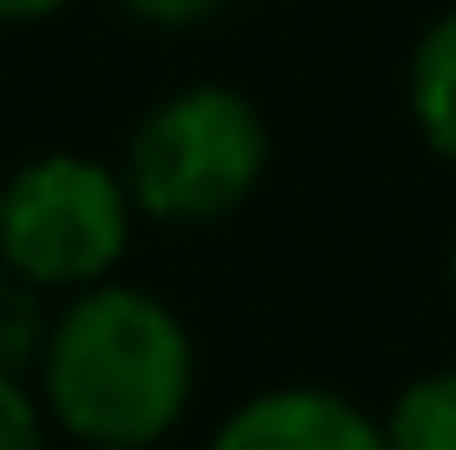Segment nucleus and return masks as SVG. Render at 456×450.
Wrapping results in <instances>:
<instances>
[{
  "instance_id": "1",
  "label": "nucleus",
  "mask_w": 456,
  "mask_h": 450,
  "mask_svg": "<svg viewBox=\"0 0 456 450\" xmlns=\"http://www.w3.org/2000/svg\"><path fill=\"white\" fill-rule=\"evenodd\" d=\"M27 378L46 424L80 450H159L192 417L199 345L172 299L100 278L46 312Z\"/></svg>"
},
{
  "instance_id": "2",
  "label": "nucleus",
  "mask_w": 456,
  "mask_h": 450,
  "mask_svg": "<svg viewBox=\"0 0 456 450\" xmlns=\"http://www.w3.org/2000/svg\"><path fill=\"white\" fill-rule=\"evenodd\" d=\"M272 173V127L258 100L225 80H185L139 113L119 179L133 212L166 232H199L251 206Z\"/></svg>"
},
{
  "instance_id": "3",
  "label": "nucleus",
  "mask_w": 456,
  "mask_h": 450,
  "mask_svg": "<svg viewBox=\"0 0 456 450\" xmlns=\"http://www.w3.org/2000/svg\"><path fill=\"white\" fill-rule=\"evenodd\" d=\"M133 192L93 152H34L0 179V272L67 299L113 278L133 252Z\"/></svg>"
},
{
  "instance_id": "4",
  "label": "nucleus",
  "mask_w": 456,
  "mask_h": 450,
  "mask_svg": "<svg viewBox=\"0 0 456 450\" xmlns=\"http://www.w3.org/2000/svg\"><path fill=\"white\" fill-rule=\"evenodd\" d=\"M206 450H384V424L338 384H265L218 417Z\"/></svg>"
},
{
  "instance_id": "5",
  "label": "nucleus",
  "mask_w": 456,
  "mask_h": 450,
  "mask_svg": "<svg viewBox=\"0 0 456 450\" xmlns=\"http://www.w3.org/2000/svg\"><path fill=\"white\" fill-rule=\"evenodd\" d=\"M403 106H411L417 139L456 173V7H444L411 46L403 67Z\"/></svg>"
},
{
  "instance_id": "6",
  "label": "nucleus",
  "mask_w": 456,
  "mask_h": 450,
  "mask_svg": "<svg viewBox=\"0 0 456 450\" xmlns=\"http://www.w3.org/2000/svg\"><path fill=\"white\" fill-rule=\"evenodd\" d=\"M377 424H384V450H456V364L411 378Z\"/></svg>"
},
{
  "instance_id": "7",
  "label": "nucleus",
  "mask_w": 456,
  "mask_h": 450,
  "mask_svg": "<svg viewBox=\"0 0 456 450\" xmlns=\"http://www.w3.org/2000/svg\"><path fill=\"white\" fill-rule=\"evenodd\" d=\"M40 338H46V291L20 285L13 272H0V364L34 371Z\"/></svg>"
},
{
  "instance_id": "8",
  "label": "nucleus",
  "mask_w": 456,
  "mask_h": 450,
  "mask_svg": "<svg viewBox=\"0 0 456 450\" xmlns=\"http://www.w3.org/2000/svg\"><path fill=\"white\" fill-rule=\"evenodd\" d=\"M46 438H53V424L34 397V378L0 364V450H46Z\"/></svg>"
},
{
  "instance_id": "9",
  "label": "nucleus",
  "mask_w": 456,
  "mask_h": 450,
  "mask_svg": "<svg viewBox=\"0 0 456 450\" xmlns=\"http://www.w3.org/2000/svg\"><path fill=\"white\" fill-rule=\"evenodd\" d=\"M126 20L139 27H159V34H185V27H206L225 0H113Z\"/></svg>"
},
{
  "instance_id": "10",
  "label": "nucleus",
  "mask_w": 456,
  "mask_h": 450,
  "mask_svg": "<svg viewBox=\"0 0 456 450\" xmlns=\"http://www.w3.org/2000/svg\"><path fill=\"white\" fill-rule=\"evenodd\" d=\"M73 0H0V27H46L60 20Z\"/></svg>"
},
{
  "instance_id": "11",
  "label": "nucleus",
  "mask_w": 456,
  "mask_h": 450,
  "mask_svg": "<svg viewBox=\"0 0 456 450\" xmlns=\"http://www.w3.org/2000/svg\"><path fill=\"white\" fill-rule=\"evenodd\" d=\"M444 272H450V305H456V232H450V258H444Z\"/></svg>"
}]
</instances>
